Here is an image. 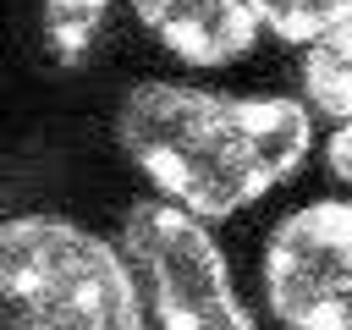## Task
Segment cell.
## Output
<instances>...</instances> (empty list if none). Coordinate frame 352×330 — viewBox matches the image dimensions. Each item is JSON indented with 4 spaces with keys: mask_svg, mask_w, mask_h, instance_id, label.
<instances>
[{
    "mask_svg": "<svg viewBox=\"0 0 352 330\" xmlns=\"http://www.w3.org/2000/svg\"><path fill=\"white\" fill-rule=\"evenodd\" d=\"M121 154L192 220H231L270 198L314 148L308 104L280 94H214L132 82L116 110Z\"/></svg>",
    "mask_w": 352,
    "mask_h": 330,
    "instance_id": "6da1fadb",
    "label": "cell"
},
{
    "mask_svg": "<svg viewBox=\"0 0 352 330\" xmlns=\"http://www.w3.org/2000/svg\"><path fill=\"white\" fill-rule=\"evenodd\" d=\"M6 330H143V297L116 242L66 214H0Z\"/></svg>",
    "mask_w": 352,
    "mask_h": 330,
    "instance_id": "7a4b0ae2",
    "label": "cell"
},
{
    "mask_svg": "<svg viewBox=\"0 0 352 330\" xmlns=\"http://www.w3.org/2000/svg\"><path fill=\"white\" fill-rule=\"evenodd\" d=\"M121 258L148 297L154 330H258L204 220L143 198L121 220Z\"/></svg>",
    "mask_w": 352,
    "mask_h": 330,
    "instance_id": "3957f363",
    "label": "cell"
},
{
    "mask_svg": "<svg viewBox=\"0 0 352 330\" xmlns=\"http://www.w3.org/2000/svg\"><path fill=\"white\" fill-rule=\"evenodd\" d=\"M258 280L286 330H352V204H308L275 220Z\"/></svg>",
    "mask_w": 352,
    "mask_h": 330,
    "instance_id": "277c9868",
    "label": "cell"
},
{
    "mask_svg": "<svg viewBox=\"0 0 352 330\" xmlns=\"http://www.w3.org/2000/svg\"><path fill=\"white\" fill-rule=\"evenodd\" d=\"M132 16L187 66H231L258 44V22L242 0H132Z\"/></svg>",
    "mask_w": 352,
    "mask_h": 330,
    "instance_id": "5b68a950",
    "label": "cell"
},
{
    "mask_svg": "<svg viewBox=\"0 0 352 330\" xmlns=\"http://www.w3.org/2000/svg\"><path fill=\"white\" fill-rule=\"evenodd\" d=\"M302 88H308L314 110L341 116V121L352 116V11L330 33H319L308 44V55H302Z\"/></svg>",
    "mask_w": 352,
    "mask_h": 330,
    "instance_id": "8992f818",
    "label": "cell"
},
{
    "mask_svg": "<svg viewBox=\"0 0 352 330\" xmlns=\"http://www.w3.org/2000/svg\"><path fill=\"white\" fill-rule=\"evenodd\" d=\"M110 0H38V38L55 66H82L99 50Z\"/></svg>",
    "mask_w": 352,
    "mask_h": 330,
    "instance_id": "52a82bcc",
    "label": "cell"
},
{
    "mask_svg": "<svg viewBox=\"0 0 352 330\" xmlns=\"http://www.w3.org/2000/svg\"><path fill=\"white\" fill-rule=\"evenodd\" d=\"M242 6L253 11L258 28H270L286 44H314L352 11V0H242Z\"/></svg>",
    "mask_w": 352,
    "mask_h": 330,
    "instance_id": "ba28073f",
    "label": "cell"
},
{
    "mask_svg": "<svg viewBox=\"0 0 352 330\" xmlns=\"http://www.w3.org/2000/svg\"><path fill=\"white\" fill-rule=\"evenodd\" d=\"M330 170L352 187V116H346V121H341V132L330 138Z\"/></svg>",
    "mask_w": 352,
    "mask_h": 330,
    "instance_id": "9c48e42d",
    "label": "cell"
}]
</instances>
